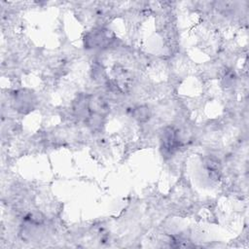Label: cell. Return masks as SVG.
Listing matches in <instances>:
<instances>
[{
	"label": "cell",
	"instance_id": "obj_3",
	"mask_svg": "<svg viewBox=\"0 0 249 249\" xmlns=\"http://www.w3.org/2000/svg\"><path fill=\"white\" fill-rule=\"evenodd\" d=\"M133 117L138 121V122H146L150 119V110L147 106H138L134 108L133 112Z\"/></svg>",
	"mask_w": 249,
	"mask_h": 249
},
{
	"label": "cell",
	"instance_id": "obj_2",
	"mask_svg": "<svg viewBox=\"0 0 249 249\" xmlns=\"http://www.w3.org/2000/svg\"><path fill=\"white\" fill-rule=\"evenodd\" d=\"M109 39V36L103 30H94L90 32L87 38V45L89 48H98L100 46H104L106 41Z\"/></svg>",
	"mask_w": 249,
	"mask_h": 249
},
{
	"label": "cell",
	"instance_id": "obj_1",
	"mask_svg": "<svg viewBox=\"0 0 249 249\" xmlns=\"http://www.w3.org/2000/svg\"><path fill=\"white\" fill-rule=\"evenodd\" d=\"M161 150L165 156H171L181 145L178 131L173 127H165L161 133Z\"/></svg>",
	"mask_w": 249,
	"mask_h": 249
}]
</instances>
